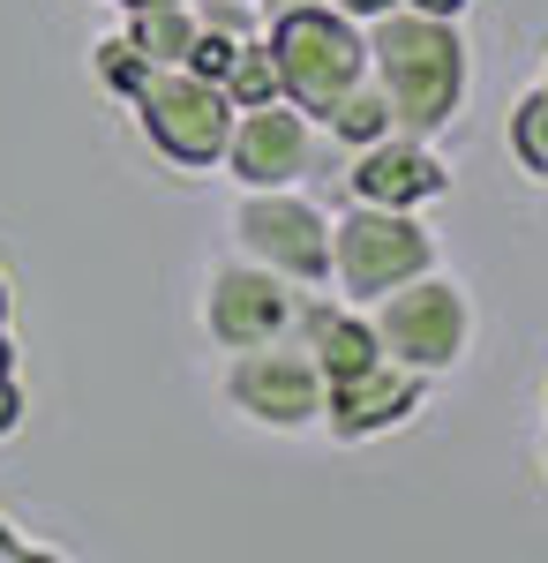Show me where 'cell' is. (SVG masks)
Returning <instances> with one entry per match:
<instances>
[{"label": "cell", "mask_w": 548, "mask_h": 563, "mask_svg": "<svg viewBox=\"0 0 548 563\" xmlns=\"http://www.w3.org/2000/svg\"><path fill=\"white\" fill-rule=\"evenodd\" d=\"M369 76L391 98V121L406 135H436L459 121L465 98V45L451 15H421V8H391L369 23Z\"/></svg>", "instance_id": "1"}, {"label": "cell", "mask_w": 548, "mask_h": 563, "mask_svg": "<svg viewBox=\"0 0 548 563\" xmlns=\"http://www.w3.org/2000/svg\"><path fill=\"white\" fill-rule=\"evenodd\" d=\"M271 53H278V90L308 121H331V106L369 76V23H353L331 0H300L271 15Z\"/></svg>", "instance_id": "2"}, {"label": "cell", "mask_w": 548, "mask_h": 563, "mask_svg": "<svg viewBox=\"0 0 548 563\" xmlns=\"http://www.w3.org/2000/svg\"><path fill=\"white\" fill-rule=\"evenodd\" d=\"M128 106H135V121L151 135V151H158L166 166H180V174H211L218 158H226L233 113H241V106L226 98V84L196 76V68H158Z\"/></svg>", "instance_id": "3"}, {"label": "cell", "mask_w": 548, "mask_h": 563, "mask_svg": "<svg viewBox=\"0 0 548 563\" xmlns=\"http://www.w3.org/2000/svg\"><path fill=\"white\" fill-rule=\"evenodd\" d=\"M369 323H376V346L391 353V361H406V368H421L428 384L451 376V368L465 361V339H473L465 294L451 286V278H436V271L376 294V301H369Z\"/></svg>", "instance_id": "4"}, {"label": "cell", "mask_w": 548, "mask_h": 563, "mask_svg": "<svg viewBox=\"0 0 548 563\" xmlns=\"http://www.w3.org/2000/svg\"><path fill=\"white\" fill-rule=\"evenodd\" d=\"M421 271H436V233L421 225V211L353 203L346 218H331V278L361 308L406 278H421Z\"/></svg>", "instance_id": "5"}, {"label": "cell", "mask_w": 548, "mask_h": 563, "mask_svg": "<svg viewBox=\"0 0 548 563\" xmlns=\"http://www.w3.org/2000/svg\"><path fill=\"white\" fill-rule=\"evenodd\" d=\"M233 233H241V256L294 278V286H331V218L316 211L294 188H241V211H233Z\"/></svg>", "instance_id": "6"}, {"label": "cell", "mask_w": 548, "mask_h": 563, "mask_svg": "<svg viewBox=\"0 0 548 563\" xmlns=\"http://www.w3.org/2000/svg\"><path fill=\"white\" fill-rule=\"evenodd\" d=\"M226 398H233L249 421H263V429H308V421H324L331 384H324V368L308 361V346L286 331V339H271V346H249V353L226 361Z\"/></svg>", "instance_id": "7"}, {"label": "cell", "mask_w": 548, "mask_h": 563, "mask_svg": "<svg viewBox=\"0 0 548 563\" xmlns=\"http://www.w3.org/2000/svg\"><path fill=\"white\" fill-rule=\"evenodd\" d=\"M300 316V286L263 271V263L233 256V263H211L204 278V331H211L226 353H249V346H271L286 339Z\"/></svg>", "instance_id": "8"}, {"label": "cell", "mask_w": 548, "mask_h": 563, "mask_svg": "<svg viewBox=\"0 0 548 563\" xmlns=\"http://www.w3.org/2000/svg\"><path fill=\"white\" fill-rule=\"evenodd\" d=\"M353 203H383V211H421V203H443L451 196V166L428 151V135H406L391 129L376 143H361L353 151Z\"/></svg>", "instance_id": "9"}, {"label": "cell", "mask_w": 548, "mask_h": 563, "mask_svg": "<svg viewBox=\"0 0 548 563\" xmlns=\"http://www.w3.org/2000/svg\"><path fill=\"white\" fill-rule=\"evenodd\" d=\"M218 166L241 180V188H294V180L308 174V113L286 106V98H271V106H241Z\"/></svg>", "instance_id": "10"}, {"label": "cell", "mask_w": 548, "mask_h": 563, "mask_svg": "<svg viewBox=\"0 0 548 563\" xmlns=\"http://www.w3.org/2000/svg\"><path fill=\"white\" fill-rule=\"evenodd\" d=\"M421 398H428V376L383 353L376 368H361V376L331 384V398H324V429H331L338 443H369V435L406 429V421L421 413Z\"/></svg>", "instance_id": "11"}, {"label": "cell", "mask_w": 548, "mask_h": 563, "mask_svg": "<svg viewBox=\"0 0 548 563\" xmlns=\"http://www.w3.org/2000/svg\"><path fill=\"white\" fill-rule=\"evenodd\" d=\"M294 339L308 346V361L324 368V384H346V376H361V368H376L383 346H376V323H369V308L353 301H308L300 294V316H294Z\"/></svg>", "instance_id": "12"}, {"label": "cell", "mask_w": 548, "mask_h": 563, "mask_svg": "<svg viewBox=\"0 0 548 563\" xmlns=\"http://www.w3.org/2000/svg\"><path fill=\"white\" fill-rule=\"evenodd\" d=\"M128 38L143 45L151 68H180L188 45H196V8L188 0H166V8H128Z\"/></svg>", "instance_id": "13"}, {"label": "cell", "mask_w": 548, "mask_h": 563, "mask_svg": "<svg viewBox=\"0 0 548 563\" xmlns=\"http://www.w3.org/2000/svg\"><path fill=\"white\" fill-rule=\"evenodd\" d=\"M218 84H226L233 106H271V98H286V90H278V53H271V38H255V31L233 45V60H226Z\"/></svg>", "instance_id": "14"}, {"label": "cell", "mask_w": 548, "mask_h": 563, "mask_svg": "<svg viewBox=\"0 0 548 563\" xmlns=\"http://www.w3.org/2000/svg\"><path fill=\"white\" fill-rule=\"evenodd\" d=\"M324 129H331L338 143H353V151H361V143L391 135L398 121H391V98H383V84H376V76H361V84H353V90L331 106V121H324Z\"/></svg>", "instance_id": "15"}, {"label": "cell", "mask_w": 548, "mask_h": 563, "mask_svg": "<svg viewBox=\"0 0 548 563\" xmlns=\"http://www.w3.org/2000/svg\"><path fill=\"white\" fill-rule=\"evenodd\" d=\"M511 151H518V166L534 180H548V84H534L518 98V113H511Z\"/></svg>", "instance_id": "16"}, {"label": "cell", "mask_w": 548, "mask_h": 563, "mask_svg": "<svg viewBox=\"0 0 548 563\" xmlns=\"http://www.w3.org/2000/svg\"><path fill=\"white\" fill-rule=\"evenodd\" d=\"M151 76H158V68L143 60V45L128 38V31H106V38H98V84L113 90V98H135Z\"/></svg>", "instance_id": "17"}, {"label": "cell", "mask_w": 548, "mask_h": 563, "mask_svg": "<svg viewBox=\"0 0 548 563\" xmlns=\"http://www.w3.org/2000/svg\"><path fill=\"white\" fill-rule=\"evenodd\" d=\"M188 8H196V31H226V38H249L263 23L255 0H188Z\"/></svg>", "instance_id": "18"}, {"label": "cell", "mask_w": 548, "mask_h": 563, "mask_svg": "<svg viewBox=\"0 0 548 563\" xmlns=\"http://www.w3.org/2000/svg\"><path fill=\"white\" fill-rule=\"evenodd\" d=\"M233 45L241 38H226V31H196V45H188V60H180V68H196V76H226V60H233Z\"/></svg>", "instance_id": "19"}, {"label": "cell", "mask_w": 548, "mask_h": 563, "mask_svg": "<svg viewBox=\"0 0 548 563\" xmlns=\"http://www.w3.org/2000/svg\"><path fill=\"white\" fill-rule=\"evenodd\" d=\"M23 429V390H15V376H0V435Z\"/></svg>", "instance_id": "20"}, {"label": "cell", "mask_w": 548, "mask_h": 563, "mask_svg": "<svg viewBox=\"0 0 548 563\" xmlns=\"http://www.w3.org/2000/svg\"><path fill=\"white\" fill-rule=\"evenodd\" d=\"M331 8H346L353 23H376V15H391V8H406V0H331Z\"/></svg>", "instance_id": "21"}, {"label": "cell", "mask_w": 548, "mask_h": 563, "mask_svg": "<svg viewBox=\"0 0 548 563\" xmlns=\"http://www.w3.org/2000/svg\"><path fill=\"white\" fill-rule=\"evenodd\" d=\"M0 563H39V549H23V541L8 533V519H0Z\"/></svg>", "instance_id": "22"}, {"label": "cell", "mask_w": 548, "mask_h": 563, "mask_svg": "<svg viewBox=\"0 0 548 563\" xmlns=\"http://www.w3.org/2000/svg\"><path fill=\"white\" fill-rule=\"evenodd\" d=\"M406 8H421V15H451V23L465 15V0H406Z\"/></svg>", "instance_id": "23"}, {"label": "cell", "mask_w": 548, "mask_h": 563, "mask_svg": "<svg viewBox=\"0 0 548 563\" xmlns=\"http://www.w3.org/2000/svg\"><path fill=\"white\" fill-rule=\"evenodd\" d=\"M0 376H15V339L0 331Z\"/></svg>", "instance_id": "24"}, {"label": "cell", "mask_w": 548, "mask_h": 563, "mask_svg": "<svg viewBox=\"0 0 548 563\" xmlns=\"http://www.w3.org/2000/svg\"><path fill=\"white\" fill-rule=\"evenodd\" d=\"M0 331H8V278H0Z\"/></svg>", "instance_id": "25"}]
</instances>
